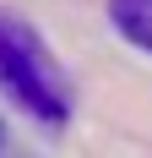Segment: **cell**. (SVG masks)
I'll use <instances>...</instances> for the list:
<instances>
[{
    "label": "cell",
    "instance_id": "obj_1",
    "mask_svg": "<svg viewBox=\"0 0 152 158\" xmlns=\"http://www.w3.org/2000/svg\"><path fill=\"white\" fill-rule=\"evenodd\" d=\"M0 87L22 104L27 114L60 126L71 114V82H65L60 60L49 55V44L22 22V16L0 11Z\"/></svg>",
    "mask_w": 152,
    "mask_h": 158
},
{
    "label": "cell",
    "instance_id": "obj_2",
    "mask_svg": "<svg viewBox=\"0 0 152 158\" xmlns=\"http://www.w3.org/2000/svg\"><path fill=\"white\" fill-rule=\"evenodd\" d=\"M109 22L125 44L152 55V0H109Z\"/></svg>",
    "mask_w": 152,
    "mask_h": 158
},
{
    "label": "cell",
    "instance_id": "obj_3",
    "mask_svg": "<svg viewBox=\"0 0 152 158\" xmlns=\"http://www.w3.org/2000/svg\"><path fill=\"white\" fill-rule=\"evenodd\" d=\"M0 147H6V120H0Z\"/></svg>",
    "mask_w": 152,
    "mask_h": 158
}]
</instances>
